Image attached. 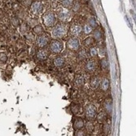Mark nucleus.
<instances>
[{
  "instance_id": "7",
  "label": "nucleus",
  "mask_w": 136,
  "mask_h": 136,
  "mask_svg": "<svg viewBox=\"0 0 136 136\" xmlns=\"http://www.w3.org/2000/svg\"><path fill=\"white\" fill-rule=\"evenodd\" d=\"M44 8V5L43 4V3H41L40 1H35L32 3L31 5V11L34 13V15H39L41 14L43 11Z\"/></svg>"
},
{
  "instance_id": "18",
  "label": "nucleus",
  "mask_w": 136,
  "mask_h": 136,
  "mask_svg": "<svg viewBox=\"0 0 136 136\" xmlns=\"http://www.w3.org/2000/svg\"><path fill=\"white\" fill-rule=\"evenodd\" d=\"M94 129H95V126H94L92 122H87V125H86V130L88 133H91L94 131Z\"/></svg>"
},
{
  "instance_id": "14",
  "label": "nucleus",
  "mask_w": 136,
  "mask_h": 136,
  "mask_svg": "<svg viewBox=\"0 0 136 136\" xmlns=\"http://www.w3.org/2000/svg\"><path fill=\"white\" fill-rule=\"evenodd\" d=\"M99 84H100V80H99V77L97 76H95L91 80V82H90V85L92 88L93 89H96L99 86Z\"/></svg>"
},
{
  "instance_id": "4",
  "label": "nucleus",
  "mask_w": 136,
  "mask_h": 136,
  "mask_svg": "<svg viewBox=\"0 0 136 136\" xmlns=\"http://www.w3.org/2000/svg\"><path fill=\"white\" fill-rule=\"evenodd\" d=\"M64 49V44L61 41L59 40H52L50 44V51L55 54H58L61 53V51Z\"/></svg>"
},
{
  "instance_id": "9",
  "label": "nucleus",
  "mask_w": 136,
  "mask_h": 136,
  "mask_svg": "<svg viewBox=\"0 0 136 136\" xmlns=\"http://www.w3.org/2000/svg\"><path fill=\"white\" fill-rule=\"evenodd\" d=\"M82 27L79 25H73L71 26L70 28V33L73 36L76 37V36H80L82 34Z\"/></svg>"
},
{
  "instance_id": "26",
  "label": "nucleus",
  "mask_w": 136,
  "mask_h": 136,
  "mask_svg": "<svg viewBox=\"0 0 136 136\" xmlns=\"http://www.w3.org/2000/svg\"><path fill=\"white\" fill-rule=\"evenodd\" d=\"M105 119H106V116H105V114H103V112L99 113L98 115V116H97V120H98V121H99V122L104 121Z\"/></svg>"
},
{
  "instance_id": "33",
  "label": "nucleus",
  "mask_w": 136,
  "mask_h": 136,
  "mask_svg": "<svg viewBox=\"0 0 136 136\" xmlns=\"http://www.w3.org/2000/svg\"><path fill=\"white\" fill-rule=\"evenodd\" d=\"M85 55H86V53H85V51H84V50H82L79 53V57H82V59L85 58V57H86Z\"/></svg>"
},
{
  "instance_id": "16",
  "label": "nucleus",
  "mask_w": 136,
  "mask_h": 136,
  "mask_svg": "<svg viewBox=\"0 0 136 136\" xmlns=\"http://www.w3.org/2000/svg\"><path fill=\"white\" fill-rule=\"evenodd\" d=\"M84 120L83 119H77L75 121L73 122V128L75 130H81L84 127Z\"/></svg>"
},
{
  "instance_id": "11",
  "label": "nucleus",
  "mask_w": 136,
  "mask_h": 136,
  "mask_svg": "<svg viewBox=\"0 0 136 136\" xmlns=\"http://www.w3.org/2000/svg\"><path fill=\"white\" fill-rule=\"evenodd\" d=\"M96 69V63H95V61L93 60H90L88 61L86 64V70L89 72H92Z\"/></svg>"
},
{
  "instance_id": "22",
  "label": "nucleus",
  "mask_w": 136,
  "mask_h": 136,
  "mask_svg": "<svg viewBox=\"0 0 136 136\" xmlns=\"http://www.w3.org/2000/svg\"><path fill=\"white\" fill-rule=\"evenodd\" d=\"M84 44H85L86 46L90 47V46H91L94 44V39H92V38H91V37L87 38V39L84 40Z\"/></svg>"
},
{
  "instance_id": "1",
  "label": "nucleus",
  "mask_w": 136,
  "mask_h": 136,
  "mask_svg": "<svg viewBox=\"0 0 136 136\" xmlns=\"http://www.w3.org/2000/svg\"><path fill=\"white\" fill-rule=\"evenodd\" d=\"M68 31V27L66 24H58L52 29L51 35L55 39H62L67 35Z\"/></svg>"
},
{
  "instance_id": "21",
  "label": "nucleus",
  "mask_w": 136,
  "mask_h": 136,
  "mask_svg": "<svg viewBox=\"0 0 136 136\" xmlns=\"http://www.w3.org/2000/svg\"><path fill=\"white\" fill-rule=\"evenodd\" d=\"M34 33H35L36 34H41L42 33H43V27H42V26L38 25L37 26H35V27H34Z\"/></svg>"
},
{
  "instance_id": "24",
  "label": "nucleus",
  "mask_w": 136,
  "mask_h": 136,
  "mask_svg": "<svg viewBox=\"0 0 136 136\" xmlns=\"http://www.w3.org/2000/svg\"><path fill=\"white\" fill-rule=\"evenodd\" d=\"M76 83L79 85H82L84 84V78L83 76H78L76 79Z\"/></svg>"
},
{
  "instance_id": "8",
  "label": "nucleus",
  "mask_w": 136,
  "mask_h": 136,
  "mask_svg": "<svg viewBox=\"0 0 136 136\" xmlns=\"http://www.w3.org/2000/svg\"><path fill=\"white\" fill-rule=\"evenodd\" d=\"M86 115L88 118H92L96 116V108L93 104H88L86 108Z\"/></svg>"
},
{
  "instance_id": "32",
  "label": "nucleus",
  "mask_w": 136,
  "mask_h": 136,
  "mask_svg": "<svg viewBox=\"0 0 136 136\" xmlns=\"http://www.w3.org/2000/svg\"><path fill=\"white\" fill-rule=\"evenodd\" d=\"M12 24L14 25L15 26H19V20L17 18H16V17H14V18H12Z\"/></svg>"
},
{
  "instance_id": "25",
  "label": "nucleus",
  "mask_w": 136,
  "mask_h": 136,
  "mask_svg": "<svg viewBox=\"0 0 136 136\" xmlns=\"http://www.w3.org/2000/svg\"><path fill=\"white\" fill-rule=\"evenodd\" d=\"M82 30H83V31L85 32L86 34H90L91 31H92V28H91L88 24L85 25V26H84V28L82 29Z\"/></svg>"
},
{
  "instance_id": "15",
  "label": "nucleus",
  "mask_w": 136,
  "mask_h": 136,
  "mask_svg": "<svg viewBox=\"0 0 136 136\" xmlns=\"http://www.w3.org/2000/svg\"><path fill=\"white\" fill-rule=\"evenodd\" d=\"M53 62H54V65L56 66V67L60 68L64 66V62H65V61H64V58L63 57H56L54 59Z\"/></svg>"
},
{
  "instance_id": "34",
  "label": "nucleus",
  "mask_w": 136,
  "mask_h": 136,
  "mask_svg": "<svg viewBox=\"0 0 136 136\" xmlns=\"http://www.w3.org/2000/svg\"><path fill=\"white\" fill-rule=\"evenodd\" d=\"M85 136H91V135H85Z\"/></svg>"
},
{
  "instance_id": "10",
  "label": "nucleus",
  "mask_w": 136,
  "mask_h": 136,
  "mask_svg": "<svg viewBox=\"0 0 136 136\" xmlns=\"http://www.w3.org/2000/svg\"><path fill=\"white\" fill-rule=\"evenodd\" d=\"M103 107L104 109L106 110V112L108 114H111L112 112V109H113V105H112V99H106L104 103H103Z\"/></svg>"
},
{
  "instance_id": "23",
  "label": "nucleus",
  "mask_w": 136,
  "mask_h": 136,
  "mask_svg": "<svg viewBox=\"0 0 136 136\" xmlns=\"http://www.w3.org/2000/svg\"><path fill=\"white\" fill-rule=\"evenodd\" d=\"M97 54H98V50H97L96 48L95 47L91 48V49H90V55L92 57H95L97 56Z\"/></svg>"
},
{
  "instance_id": "12",
  "label": "nucleus",
  "mask_w": 136,
  "mask_h": 136,
  "mask_svg": "<svg viewBox=\"0 0 136 136\" xmlns=\"http://www.w3.org/2000/svg\"><path fill=\"white\" fill-rule=\"evenodd\" d=\"M100 89L103 91H107L109 89V85H110V82L109 80L107 78H103V79L100 81Z\"/></svg>"
},
{
  "instance_id": "17",
  "label": "nucleus",
  "mask_w": 136,
  "mask_h": 136,
  "mask_svg": "<svg viewBox=\"0 0 136 136\" xmlns=\"http://www.w3.org/2000/svg\"><path fill=\"white\" fill-rule=\"evenodd\" d=\"M61 4L63 5V7L65 8H68L73 6L74 3V0H61Z\"/></svg>"
},
{
  "instance_id": "31",
  "label": "nucleus",
  "mask_w": 136,
  "mask_h": 136,
  "mask_svg": "<svg viewBox=\"0 0 136 136\" xmlns=\"http://www.w3.org/2000/svg\"><path fill=\"white\" fill-rule=\"evenodd\" d=\"M86 135V131H83L82 129L78 130V132L76 133V136H85Z\"/></svg>"
},
{
  "instance_id": "20",
  "label": "nucleus",
  "mask_w": 136,
  "mask_h": 136,
  "mask_svg": "<svg viewBox=\"0 0 136 136\" xmlns=\"http://www.w3.org/2000/svg\"><path fill=\"white\" fill-rule=\"evenodd\" d=\"M88 25H89L90 26H91V28H94L95 27V26H97L96 24V20H95L94 17H91V18L88 20Z\"/></svg>"
},
{
  "instance_id": "3",
  "label": "nucleus",
  "mask_w": 136,
  "mask_h": 136,
  "mask_svg": "<svg viewBox=\"0 0 136 136\" xmlns=\"http://www.w3.org/2000/svg\"><path fill=\"white\" fill-rule=\"evenodd\" d=\"M57 16L59 19L63 22H68L72 19V13L68 9L65 7H60L57 11Z\"/></svg>"
},
{
  "instance_id": "27",
  "label": "nucleus",
  "mask_w": 136,
  "mask_h": 136,
  "mask_svg": "<svg viewBox=\"0 0 136 136\" xmlns=\"http://www.w3.org/2000/svg\"><path fill=\"white\" fill-rule=\"evenodd\" d=\"M94 37H95V39H100L101 37H102V34H101L100 30H96L94 33Z\"/></svg>"
},
{
  "instance_id": "5",
  "label": "nucleus",
  "mask_w": 136,
  "mask_h": 136,
  "mask_svg": "<svg viewBox=\"0 0 136 136\" xmlns=\"http://www.w3.org/2000/svg\"><path fill=\"white\" fill-rule=\"evenodd\" d=\"M49 37L46 34H38L36 38V44L39 48H44L46 47L49 43Z\"/></svg>"
},
{
  "instance_id": "13",
  "label": "nucleus",
  "mask_w": 136,
  "mask_h": 136,
  "mask_svg": "<svg viewBox=\"0 0 136 136\" xmlns=\"http://www.w3.org/2000/svg\"><path fill=\"white\" fill-rule=\"evenodd\" d=\"M48 57V53L45 49H40L37 53V58L39 60H46Z\"/></svg>"
},
{
  "instance_id": "2",
  "label": "nucleus",
  "mask_w": 136,
  "mask_h": 136,
  "mask_svg": "<svg viewBox=\"0 0 136 136\" xmlns=\"http://www.w3.org/2000/svg\"><path fill=\"white\" fill-rule=\"evenodd\" d=\"M43 22L47 27H53L56 24V16L53 11H47L43 16Z\"/></svg>"
},
{
  "instance_id": "28",
  "label": "nucleus",
  "mask_w": 136,
  "mask_h": 136,
  "mask_svg": "<svg viewBox=\"0 0 136 136\" xmlns=\"http://www.w3.org/2000/svg\"><path fill=\"white\" fill-rule=\"evenodd\" d=\"M7 60V57L5 53H1L0 54V62H6Z\"/></svg>"
},
{
  "instance_id": "19",
  "label": "nucleus",
  "mask_w": 136,
  "mask_h": 136,
  "mask_svg": "<svg viewBox=\"0 0 136 136\" xmlns=\"http://www.w3.org/2000/svg\"><path fill=\"white\" fill-rule=\"evenodd\" d=\"M100 64H101V67L103 69H108L109 66V63L107 60V58H103L102 60L100 61Z\"/></svg>"
},
{
  "instance_id": "6",
  "label": "nucleus",
  "mask_w": 136,
  "mask_h": 136,
  "mask_svg": "<svg viewBox=\"0 0 136 136\" xmlns=\"http://www.w3.org/2000/svg\"><path fill=\"white\" fill-rule=\"evenodd\" d=\"M67 48L72 51L78 50L80 48V42L78 38L72 37L70 39H68V41H67Z\"/></svg>"
},
{
  "instance_id": "30",
  "label": "nucleus",
  "mask_w": 136,
  "mask_h": 136,
  "mask_svg": "<svg viewBox=\"0 0 136 136\" xmlns=\"http://www.w3.org/2000/svg\"><path fill=\"white\" fill-rule=\"evenodd\" d=\"M73 9L74 11H78L80 9V4L78 3V2H76V3H73Z\"/></svg>"
},
{
  "instance_id": "29",
  "label": "nucleus",
  "mask_w": 136,
  "mask_h": 136,
  "mask_svg": "<svg viewBox=\"0 0 136 136\" xmlns=\"http://www.w3.org/2000/svg\"><path fill=\"white\" fill-rule=\"evenodd\" d=\"M109 131H110V125L108 124H105L104 126H103V132H104L105 135H108L109 133Z\"/></svg>"
}]
</instances>
